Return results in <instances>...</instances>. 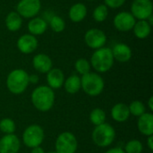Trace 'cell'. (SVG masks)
I'll use <instances>...</instances> for the list:
<instances>
[{
  "mask_svg": "<svg viewBox=\"0 0 153 153\" xmlns=\"http://www.w3.org/2000/svg\"><path fill=\"white\" fill-rule=\"evenodd\" d=\"M74 67H75V70L77 71V73L82 75H84V74L90 73V71H91V64L85 58L77 59L74 64Z\"/></svg>",
  "mask_w": 153,
  "mask_h": 153,
  "instance_id": "obj_29",
  "label": "cell"
},
{
  "mask_svg": "<svg viewBox=\"0 0 153 153\" xmlns=\"http://www.w3.org/2000/svg\"><path fill=\"white\" fill-rule=\"evenodd\" d=\"M47 153H56V152H47Z\"/></svg>",
  "mask_w": 153,
  "mask_h": 153,
  "instance_id": "obj_37",
  "label": "cell"
},
{
  "mask_svg": "<svg viewBox=\"0 0 153 153\" xmlns=\"http://www.w3.org/2000/svg\"><path fill=\"white\" fill-rule=\"evenodd\" d=\"M129 108V112L130 114H132L134 117H141L142 115H143L145 112V106L144 104L140 101V100H134L133 102H131V104L128 106Z\"/></svg>",
  "mask_w": 153,
  "mask_h": 153,
  "instance_id": "obj_28",
  "label": "cell"
},
{
  "mask_svg": "<svg viewBox=\"0 0 153 153\" xmlns=\"http://www.w3.org/2000/svg\"><path fill=\"white\" fill-rule=\"evenodd\" d=\"M105 82L103 78L96 73H88L82 75L81 88L83 91L91 97L100 95L104 90Z\"/></svg>",
  "mask_w": 153,
  "mask_h": 153,
  "instance_id": "obj_4",
  "label": "cell"
},
{
  "mask_svg": "<svg viewBox=\"0 0 153 153\" xmlns=\"http://www.w3.org/2000/svg\"><path fill=\"white\" fill-rule=\"evenodd\" d=\"M20 148V140L14 134H5L0 139V153H18Z\"/></svg>",
  "mask_w": 153,
  "mask_h": 153,
  "instance_id": "obj_13",
  "label": "cell"
},
{
  "mask_svg": "<svg viewBox=\"0 0 153 153\" xmlns=\"http://www.w3.org/2000/svg\"><path fill=\"white\" fill-rule=\"evenodd\" d=\"M143 150V143L138 140H131L125 146L126 153H142Z\"/></svg>",
  "mask_w": 153,
  "mask_h": 153,
  "instance_id": "obj_30",
  "label": "cell"
},
{
  "mask_svg": "<svg viewBox=\"0 0 153 153\" xmlns=\"http://www.w3.org/2000/svg\"><path fill=\"white\" fill-rule=\"evenodd\" d=\"M87 7L82 3H76L69 9V18L73 22L78 23L82 22L87 15Z\"/></svg>",
  "mask_w": 153,
  "mask_h": 153,
  "instance_id": "obj_18",
  "label": "cell"
},
{
  "mask_svg": "<svg viewBox=\"0 0 153 153\" xmlns=\"http://www.w3.org/2000/svg\"><path fill=\"white\" fill-rule=\"evenodd\" d=\"M106 153H126L125 151L120 148V147H117V148H112L110 150H108V152H106Z\"/></svg>",
  "mask_w": 153,
  "mask_h": 153,
  "instance_id": "obj_32",
  "label": "cell"
},
{
  "mask_svg": "<svg viewBox=\"0 0 153 153\" xmlns=\"http://www.w3.org/2000/svg\"><path fill=\"white\" fill-rule=\"evenodd\" d=\"M45 138V133L39 125H31L28 126L22 134V142L28 148L40 146Z\"/></svg>",
  "mask_w": 153,
  "mask_h": 153,
  "instance_id": "obj_6",
  "label": "cell"
},
{
  "mask_svg": "<svg viewBox=\"0 0 153 153\" xmlns=\"http://www.w3.org/2000/svg\"><path fill=\"white\" fill-rule=\"evenodd\" d=\"M133 16L138 20H147L153 13V3L152 0H134L131 4Z\"/></svg>",
  "mask_w": 153,
  "mask_h": 153,
  "instance_id": "obj_8",
  "label": "cell"
},
{
  "mask_svg": "<svg viewBox=\"0 0 153 153\" xmlns=\"http://www.w3.org/2000/svg\"><path fill=\"white\" fill-rule=\"evenodd\" d=\"M92 141L98 146L105 148L112 144L116 138V131L109 124L103 123L95 126L92 134Z\"/></svg>",
  "mask_w": 153,
  "mask_h": 153,
  "instance_id": "obj_5",
  "label": "cell"
},
{
  "mask_svg": "<svg viewBox=\"0 0 153 153\" xmlns=\"http://www.w3.org/2000/svg\"><path fill=\"white\" fill-rule=\"evenodd\" d=\"M41 9L40 0H20L16 5V12L23 18L36 17Z\"/></svg>",
  "mask_w": 153,
  "mask_h": 153,
  "instance_id": "obj_9",
  "label": "cell"
},
{
  "mask_svg": "<svg viewBox=\"0 0 153 153\" xmlns=\"http://www.w3.org/2000/svg\"><path fill=\"white\" fill-rule=\"evenodd\" d=\"M48 29L47 22L40 17H33L28 22V30L33 36L42 35Z\"/></svg>",
  "mask_w": 153,
  "mask_h": 153,
  "instance_id": "obj_19",
  "label": "cell"
},
{
  "mask_svg": "<svg viewBox=\"0 0 153 153\" xmlns=\"http://www.w3.org/2000/svg\"><path fill=\"white\" fill-rule=\"evenodd\" d=\"M16 129L15 123L10 118H4L0 121V131L4 134H13Z\"/></svg>",
  "mask_w": 153,
  "mask_h": 153,
  "instance_id": "obj_27",
  "label": "cell"
},
{
  "mask_svg": "<svg viewBox=\"0 0 153 153\" xmlns=\"http://www.w3.org/2000/svg\"><path fill=\"white\" fill-rule=\"evenodd\" d=\"M32 65L36 71L40 74H47L51 68H53V63L51 58L43 53L36 55L32 59Z\"/></svg>",
  "mask_w": 153,
  "mask_h": 153,
  "instance_id": "obj_15",
  "label": "cell"
},
{
  "mask_svg": "<svg viewBox=\"0 0 153 153\" xmlns=\"http://www.w3.org/2000/svg\"><path fill=\"white\" fill-rule=\"evenodd\" d=\"M114 60L120 63H126L132 58V49L131 48L124 43L116 44L111 49Z\"/></svg>",
  "mask_w": 153,
  "mask_h": 153,
  "instance_id": "obj_14",
  "label": "cell"
},
{
  "mask_svg": "<svg viewBox=\"0 0 153 153\" xmlns=\"http://www.w3.org/2000/svg\"><path fill=\"white\" fill-rule=\"evenodd\" d=\"M134 34L137 39H143L150 36L152 31V25L146 20H139L135 22V24L133 28Z\"/></svg>",
  "mask_w": 153,
  "mask_h": 153,
  "instance_id": "obj_22",
  "label": "cell"
},
{
  "mask_svg": "<svg viewBox=\"0 0 153 153\" xmlns=\"http://www.w3.org/2000/svg\"><path fill=\"white\" fill-rule=\"evenodd\" d=\"M148 106H149V108H150V110H151V111H152V109H153V98L152 97H151V98L149 99V101H148Z\"/></svg>",
  "mask_w": 153,
  "mask_h": 153,
  "instance_id": "obj_36",
  "label": "cell"
},
{
  "mask_svg": "<svg viewBox=\"0 0 153 153\" xmlns=\"http://www.w3.org/2000/svg\"><path fill=\"white\" fill-rule=\"evenodd\" d=\"M29 74L23 69L13 70L6 78V87L13 94L22 93L29 86Z\"/></svg>",
  "mask_w": 153,
  "mask_h": 153,
  "instance_id": "obj_3",
  "label": "cell"
},
{
  "mask_svg": "<svg viewBox=\"0 0 153 153\" xmlns=\"http://www.w3.org/2000/svg\"><path fill=\"white\" fill-rule=\"evenodd\" d=\"M63 85L67 93L75 94L81 90V78L76 74H72L65 80Z\"/></svg>",
  "mask_w": 153,
  "mask_h": 153,
  "instance_id": "obj_23",
  "label": "cell"
},
{
  "mask_svg": "<svg viewBox=\"0 0 153 153\" xmlns=\"http://www.w3.org/2000/svg\"><path fill=\"white\" fill-rule=\"evenodd\" d=\"M108 16V8L105 4H99L92 13V17L97 22H103Z\"/></svg>",
  "mask_w": 153,
  "mask_h": 153,
  "instance_id": "obj_25",
  "label": "cell"
},
{
  "mask_svg": "<svg viewBox=\"0 0 153 153\" xmlns=\"http://www.w3.org/2000/svg\"><path fill=\"white\" fill-rule=\"evenodd\" d=\"M90 120L95 126L105 123V121H106L105 111L100 108H96L92 109V111L90 114Z\"/></svg>",
  "mask_w": 153,
  "mask_h": 153,
  "instance_id": "obj_24",
  "label": "cell"
},
{
  "mask_svg": "<svg viewBox=\"0 0 153 153\" xmlns=\"http://www.w3.org/2000/svg\"><path fill=\"white\" fill-rule=\"evenodd\" d=\"M49 25H50L51 30L53 31L56 32V33L62 32L65 29V20L62 17L58 16V15H54L50 19Z\"/></svg>",
  "mask_w": 153,
  "mask_h": 153,
  "instance_id": "obj_26",
  "label": "cell"
},
{
  "mask_svg": "<svg viewBox=\"0 0 153 153\" xmlns=\"http://www.w3.org/2000/svg\"><path fill=\"white\" fill-rule=\"evenodd\" d=\"M4 22L7 30L14 32L21 29L22 25V17L16 11H12L6 15Z\"/></svg>",
  "mask_w": 153,
  "mask_h": 153,
  "instance_id": "obj_21",
  "label": "cell"
},
{
  "mask_svg": "<svg viewBox=\"0 0 153 153\" xmlns=\"http://www.w3.org/2000/svg\"><path fill=\"white\" fill-rule=\"evenodd\" d=\"M31 102L39 111L47 112L50 110L54 105L55 92L48 86H39L34 89L31 93Z\"/></svg>",
  "mask_w": 153,
  "mask_h": 153,
  "instance_id": "obj_1",
  "label": "cell"
},
{
  "mask_svg": "<svg viewBox=\"0 0 153 153\" xmlns=\"http://www.w3.org/2000/svg\"><path fill=\"white\" fill-rule=\"evenodd\" d=\"M137 127L139 132L145 135H153V115L152 113H144L138 118Z\"/></svg>",
  "mask_w": 153,
  "mask_h": 153,
  "instance_id": "obj_17",
  "label": "cell"
},
{
  "mask_svg": "<svg viewBox=\"0 0 153 153\" xmlns=\"http://www.w3.org/2000/svg\"><path fill=\"white\" fill-rule=\"evenodd\" d=\"M47 82L48 87L52 90H57L61 88L65 82V75L63 71L59 68H51L47 73Z\"/></svg>",
  "mask_w": 153,
  "mask_h": 153,
  "instance_id": "obj_16",
  "label": "cell"
},
{
  "mask_svg": "<svg viewBox=\"0 0 153 153\" xmlns=\"http://www.w3.org/2000/svg\"><path fill=\"white\" fill-rule=\"evenodd\" d=\"M130 112L128 106L125 103H117L111 109V117L112 118L119 123H123L126 121L130 117Z\"/></svg>",
  "mask_w": 153,
  "mask_h": 153,
  "instance_id": "obj_20",
  "label": "cell"
},
{
  "mask_svg": "<svg viewBox=\"0 0 153 153\" xmlns=\"http://www.w3.org/2000/svg\"><path fill=\"white\" fill-rule=\"evenodd\" d=\"M135 22L136 19L133 16V14L130 12L124 11L116 14L113 20V24L117 30L122 32H126L133 30Z\"/></svg>",
  "mask_w": 153,
  "mask_h": 153,
  "instance_id": "obj_11",
  "label": "cell"
},
{
  "mask_svg": "<svg viewBox=\"0 0 153 153\" xmlns=\"http://www.w3.org/2000/svg\"><path fill=\"white\" fill-rule=\"evenodd\" d=\"M84 41L89 48L96 50L105 46L107 43V36L102 30L92 28L85 32Z\"/></svg>",
  "mask_w": 153,
  "mask_h": 153,
  "instance_id": "obj_10",
  "label": "cell"
},
{
  "mask_svg": "<svg viewBox=\"0 0 153 153\" xmlns=\"http://www.w3.org/2000/svg\"><path fill=\"white\" fill-rule=\"evenodd\" d=\"M87 1H94V0H87Z\"/></svg>",
  "mask_w": 153,
  "mask_h": 153,
  "instance_id": "obj_38",
  "label": "cell"
},
{
  "mask_svg": "<svg viewBox=\"0 0 153 153\" xmlns=\"http://www.w3.org/2000/svg\"><path fill=\"white\" fill-rule=\"evenodd\" d=\"M30 153H46V152H44V150H43L40 146H38V147H34V148H32Z\"/></svg>",
  "mask_w": 153,
  "mask_h": 153,
  "instance_id": "obj_34",
  "label": "cell"
},
{
  "mask_svg": "<svg viewBox=\"0 0 153 153\" xmlns=\"http://www.w3.org/2000/svg\"><path fill=\"white\" fill-rule=\"evenodd\" d=\"M114 57L109 48H100L96 49L91 57V65L98 73H107L114 65Z\"/></svg>",
  "mask_w": 153,
  "mask_h": 153,
  "instance_id": "obj_2",
  "label": "cell"
},
{
  "mask_svg": "<svg viewBox=\"0 0 153 153\" xmlns=\"http://www.w3.org/2000/svg\"><path fill=\"white\" fill-rule=\"evenodd\" d=\"M78 147V143L74 134L70 132L60 134L56 141V153H75Z\"/></svg>",
  "mask_w": 153,
  "mask_h": 153,
  "instance_id": "obj_7",
  "label": "cell"
},
{
  "mask_svg": "<svg viewBox=\"0 0 153 153\" xmlns=\"http://www.w3.org/2000/svg\"><path fill=\"white\" fill-rule=\"evenodd\" d=\"M148 147L151 151H153V135L148 136V142H147Z\"/></svg>",
  "mask_w": 153,
  "mask_h": 153,
  "instance_id": "obj_35",
  "label": "cell"
},
{
  "mask_svg": "<svg viewBox=\"0 0 153 153\" xmlns=\"http://www.w3.org/2000/svg\"><path fill=\"white\" fill-rule=\"evenodd\" d=\"M126 0H104L105 2V5L108 8H111V9H117L120 8L121 6H123L125 4Z\"/></svg>",
  "mask_w": 153,
  "mask_h": 153,
  "instance_id": "obj_31",
  "label": "cell"
},
{
  "mask_svg": "<svg viewBox=\"0 0 153 153\" xmlns=\"http://www.w3.org/2000/svg\"><path fill=\"white\" fill-rule=\"evenodd\" d=\"M16 46L20 52H22V54L28 55V54L33 53L37 49L39 46V42L35 36L29 33V34L22 35L18 39Z\"/></svg>",
  "mask_w": 153,
  "mask_h": 153,
  "instance_id": "obj_12",
  "label": "cell"
},
{
  "mask_svg": "<svg viewBox=\"0 0 153 153\" xmlns=\"http://www.w3.org/2000/svg\"><path fill=\"white\" fill-rule=\"evenodd\" d=\"M29 82H31V83H37L39 82V76L37 74H31V75H29Z\"/></svg>",
  "mask_w": 153,
  "mask_h": 153,
  "instance_id": "obj_33",
  "label": "cell"
}]
</instances>
